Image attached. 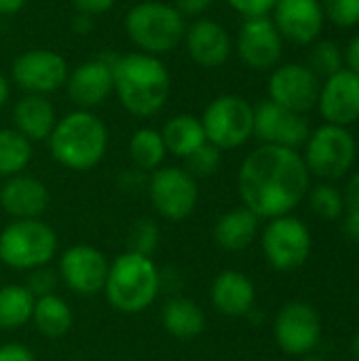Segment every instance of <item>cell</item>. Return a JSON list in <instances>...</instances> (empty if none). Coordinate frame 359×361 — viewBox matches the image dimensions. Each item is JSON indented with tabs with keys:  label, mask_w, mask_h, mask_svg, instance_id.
I'll return each mask as SVG.
<instances>
[{
	"label": "cell",
	"mask_w": 359,
	"mask_h": 361,
	"mask_svg": "<svg viewBox=\"0 0 359 361\" xmlns=\"http://www.w3.org/2000/svg\"><path fill=\"white\" fill-rule=\"evenodd\" d=\"M148 195L163 218L180 222L195 212L199 186L184 167H159L148 180Z\"/></svg>",
	"instance_id": "30bf717a"
},
{
	"label": "cell",
	"mask_w": 359,
	"mask_h": 361,
	"mask_svg": "<svg viewBox=\"0 0 359 361\" xmlns=\"http://www.w3.org/2000/svg\"><path fill=\"white\" fill-rule=\"evenodd\" d=\"M284 38L273 19L256 17L245 19L237 34V55L250 70H271L279 63Z\"/></svg>",
	"instance_id": "9a60e30c"
},
{
	"label": "cell",
	"mask_w": 359,
	"mask_h": 361,
	"mask_svg": "<svg viewBox=\"0 0 359 361\" xmlns=\"http://www.w3.org/2000/svg\"><path fill=\"white\" fill-rule=\"evenodd\" d=\"M305 146V165L309 173L322 180H339L347 176L358 157V144L351 131L330 123L311 131Z\"/></svg>",
	"instance_id": "ba28073f"
},
{
	"label": "cell",
	"mask_w": 359,
	"mask_h": 361,
	"mask_svg": "<svg viewBox=\"0 0 359 361\" xmlns=\"http://www.w3.org/2000/svg\"><path fill=\"white\" fill-rule=\"evenodd\" d=\"M343 57H345V63L349 66V70H353V72H358L359 74V36H355V38L347 44Z\"/></svg>",
	"instance_id": "b9f144b4"
},
{
	"label": "cell",
	"mask_w": 359,
	"mask_h": 361,
	"mask_svg": "<svg viewBox=\"0 0 359 361\" xmlns=\"http://www.w3.org/2000/svg\"><path fill=\"white\" fill-rule=\"evenodd\" d=\"M125 32L140 53L161 57L184 40L186 19L174 8V4L146 0L127 11Z\"/></svg>",
	"instance_id": "5b68a950"
},
{
	"label": "cell",
	"mask_w": 359,
	"mask_h": 361,
	"mask_svg": "<svg viewBox=\"0 0 359 361\" xmlns=\"http://www.w3.org/2000/svg\"><path fill=\"white\" fill-rule=\"evenodd\" d=\"M0 38H2V34H0Z\"/></svg>",
	"instance_id": "f907efd6"
},
{
	"label": "cell",
	"mask_w": 359,
	"mask_h": 361,
	"mask_svg": "<svg viewBox=\"0 0 359 361\" xmlns=\"http://www.w3.org/2000/svg\"><path fill=\"white\" fill-rule=\"evenodd\" d=\"M167 148L161 131L152 127L138 129L129 140V157L140 171H157L165 161Z\"/></svg>",
	"instance_id": "83f0119b"
},
{
	"label": "cell",
	"mask_w": 359,
	"mask_h": 361,
	"mask_svg": "<svg viewBox=\"0 0 359 361\" xmlns=\"http://www.w3.org/2000/svg\"><path fill=\"white\" fill-rule=\"evenodd\" d=\"M106 256L91 245H72L59 260V277L80 296H95L104 290L108 279Z\"/></svg>",
	"instance_id": "2e32d148"
},
{
	"label": "cell",
	"mask_w": 359,
	"mask_h": 361,
	"mask_svg": "<svg viewBox=\"0 0 359 361\" xmlns=\"http://www.w3.org/2000/svg\"><path fill=\"white\" fill-rule=\"evenodd\" d=\"M36 298L25 286H4L0 288V328L15 330L32 319Z\"/></svg>",
	"instance_id": "f1b7e54d"
},
{
	"label": "cell",
	"mask_w": 359,
	"mask_h": 361,
	"mask_svg": "<svg viewBox=\"0 0 359 361\" xmlns=\"http://www.w3.org/2000/svg\"><path fill=\"white\" fill-rule=\"evenodd\" d=\"M205 140L220 150L243 146L254 135V106L241 95H218L201 116Z\"/></svg>",
	"instance_id": "52a82bcc"
},
{
	"label": "cell",
	"mask_w": 359,
	"mask_h": 361,
	"mask_svg": "<svg viewBox=\"0 0 359 361\" xmlns=\"http://www.w3.org/2000/svg\"><path fill=\"white\" fill-rule=\"evenodd\" d=\"M91 27H93V17L78 13V15H76V19H74V30H76L78 34H89V30H91Z\"/></svg>",
	"instance_id": "f6af8a7d"
},
{
	"label": "cell",
	"mask_w": 359,
	"mask_h": 361,
	"mask_svg": "<svg viewBox=\"0 0 359 361\" xmlns=\"http://www.w3.org/2000/svg\"><path fill=\"white\" fill-rule=\"evenodd\" d=\"M118 0H72L74 8L83 15H89V17H95V15H102V13H108Z\"/></svg>",
	"instance_id": "f35d334b"
},
{
	"label": "cell",
	"mask_w": 359,
	"mask_h": 361,
	"mask_svg": "<svg viewBox=\"0 0 359 361\" xmlns=\"http://www.w3.org/2000/svg\"><path fill=\"white\" fill-rule=\"evenodd\" d=\"M254 135L262 144L296 150L307 144L311 127L303 114L290 112L267 99L254 108Z\"/></svg>",
	"instance_id": "5bb4252c"
},
{
	"label": "cell",
	"mask_w": 359,
	"mask_h": 361,
	"mask_svg": "<svg viewBox=\"0 0 359 361\" xmlns=\"http://www.w3.org/2000/svg\"><path fill=\"white\" fill-rule=\"evenodd\" d=\"M351 349H353V355H355V360L359 361V334L353 338V345H351Z\"/></svg>",
	"instance_id": "7dc6e473"
},
{
	"label": "cell",
	"mask_w": 359,
	"mask_h": 361,
	"mask_svg": "<svg viewBox=\"0 0 359 361\" xmlns=\"http://www.w3.org/2000/svg\"><path fill=\"white\" fill-rule=\"evenodd\" d=\"M216 0H174V8L184 17V19H199L203 17Z\"/></svg>",
	"instance_id": "74e56055"
},
{
	"label": "cell",
	"mask_w": 359,
	"mask_h": 361,
	"mask_svg": "<svg viewBox=\"0 0 359 361\" xmlns=\"http://www.w3.org/2000/svg\"><path fill=\"white\" fill-rule=\"evenodd\" d=\"M159 290L161 273L150 256L127 252L108 267V279L104 286L106 298L125 315L146 311L159 296Z\"/></svg>",
	"instance_id": "277c9868"
},
{
	"label": "cell",
	"mask_w": 359,
	"mask_h": 361,
	"mask_svg": "<svg viewBox=\"0 0 359 361\" xmlns=\"http://www.w3.org/2000/svg\"><path fill=\"white\" fill-rule=\"evenodd\" d=\"M55 123V106L51 104V99H47V95L23 93V97H19L13 106V129H17L30 142L49 140Z\"/></svg>",
	"instance_id": "603a6c76"
},
{
	"label": "cell",
	"mask_w": 359,
	"mask_h": 361,
	"mask_svg": "<svg viewBox=\"0 0 359 361\" xmlns=\"http://www.w3.org/2000/svg\"><path fill=\"white\" fill-rule=\"evenodd\" d=\"M8 95H11V82H8V78L0 72V108L8 102Z\"/></svg>",
	"instance_id": "bcb514c9"
},
{
	"label": "cell",
	"mask_w": 359,
	"mask_h": 361,
	"mask_svg": "<svg viewBox=\"0 0 359 361\" xmlns=\"http://www.w3.org/2000/svg\"><path fill=\"white\" fill-rule=\"evenodd\" d=\"M68 61L51 49H30L15 57L11 80L32 95H49L61 89L68 80Z\"/></svg>",
	"instance_id": "8fae6325"
},
{
	"label": "cell",
	"mask_w": 359,
	"mask_h": 361,
	"mask_svg": "<svg viewBox=\"0 0 359 361\" xmlns=\"http://www.w3.org/2000/svg\"><path fill=\"white\" fill-rule=\"evenodd\" d=\"M184 47L188 57L205 70L220 68L229 61L233 42L222 23L209 17H199L184 32Z\"/></svg>",
	"instance_id": "ffe728a7"
},
{
	"label": "cell",
	"mask_w": 359,
	"mask_h": 361,
	"mask_svg": "<svg viewBox=\"0 0 359 361\" xmlns=\"http://www.w3.org/2000/svg\"><path fill=\"white\" fill-rule=\"evenodd\" d=\"M114 93L123 108L138 116L150 118L159 114L171 93V74L161 57L148 53H127L112 63Z\"/></svg>",
	"instance_id": "7a4b0ae2"
},
{
	"label": "cell",
	"mask_w": 359,
	"mask_h": 361,
	"mask_svg": "<svg viewBox=\"0 0 359 361\" xmlns=\"http://www.w3.org/2000/svg\"><path fill=\"white\" fill-rule=\"evenodd\" d=\"M235 13H239L243 19H256V17H267L273 13L277 0H224Z\"/></svg>",
	"instance_id": "d590c367"
},
{
	"label": "cell",
	"mask_w": 359,
	"mask_h": 361,
	"mask_svg": "<svg viewBox=\"0 0 359 361\" xmlns=\"http://www.w3.org/2000/svg\"><path fill=\"white\" fill-rule=\"evenodd\" d=\"M305 361H326L324 357H315V355H309V357H305Z\"/></svg>",
	"instance_id": "c3c4849f"
},
{
	"label": "cell",
	"mask_w": 359,
	"mask_h": 361,
	"mask_svg": "<svg viewBox=\"0 0 359 361\" xmlns=\"http://www.w3.org/2000/svg\"><path fill=\"white\" fill-rule=\"evenodd\" d=\"M311 173L298 150L262 144L241 163L239 195L258 218L290 216L309 192Z\"/></svg>",
	"instance_id": "6da1fadb"
},
{
	"label": "cell",
	"mask_w": 359,
	"mask_h": 361,
	"mask_svg": "<svg viewBox=\"0 0 359 361\" xmlns=\"http://www.w3.org/2000/svg\"><path fill=\"white\" fill-rule=\"evenodd\" d=\"M324 15L339 27L359 23V0H324Z\"/></svg>",
	"instance_id": "836d02e7"
},
{
	"label": "cell",
	"mask_w": 359,
	"mask_h": 361,
	"mask_svg": "<svg viewBox=\"0 0 359 361\" xmlns=\"http://www.w3.org/2000/svg\"><path fill=\"white\" fill-rule=\"evenodd\" d=\"M345 209L351 216H359V173H355L345 188Z\"/></svg>",
	"instance_id": "60d3db41"
},
{
	"label": "cell",
	"mask_w": 359,
	"mask_h": 361,
	"mask_svg": "<svg viewBox=\"0 0 359 361\" xmlns=\"http://www.w3.org/2000/svg\"><path fill=\"white\" fill-rule=\"evenodd\" d=\"M256 288L239 271H222L212 283V305L226 317H243L254 309Z\"/></svg>",
	"instance_id": "7402d4cb"
},
{
	"label": "cell",
	"mask_w": 359,
	"mask_h": 361,
	"mask_svg": "<svg viewBox=\"0 0 359 361\" xmlns=\"http://www.w3.org/2000/svg\"><path fill=\"white\" fill-rule=\"evenodd\" d=\"M74 361H80V360H74Z\"/></svg>",
	"instance_id": "681fc988"
},
{
	"label": "cell",
	"mask_w": 359,
	"mask_h": 361,
	"mask_svg": "<svg viewBox=\"0 0 359 361\" xmlns=\"http://www.w3.org/2000/svg\"><path fill=\"white\" fill-rule=\"evenodd\" d=\"M317 108L330 125L347 127L359 121V74L343 68L320 87Z\"/></svg>",
	"instance_id": "ac0fdd59"
},
{
	"label": "cell",
	"mask_w": 359,
	"mask_h": 361,
	"mask_svg": "<svg viewBox=\"0 0 359 361\" xmlns=\"http://www.w3.org/2000/svg\"><path fill=\"white\" fill-rule=\"evenodd\" d=\"M0 361H36L34 360V353L19 345V343H8V345H2L0 347Z\"/></svg>",
	"instance_id": "ab89813d"
},
{
	"label": "cell",
	"mask_w": 359,
	"mask_h": 361,
	"mask_svg": "<svg viewBox=\"0 0 359 361\" xmlns=\"http://www.w3.org/2000/svg\"><path fill=\"white\" fill-rule=\"evenodd\" d=\"M116 57H95L89 61H83L76 66L66 80V91L70 102L78 110H93L102 106L112 93H114V76H112V63Z\"/></svg>",
	"instance_id": "e0dca14e"
},
{
	"label": "cell",
	"mask_w": 359,
	"mask_h": 361,
	"mask_svg": "<svg viewBox=\"0 0 359 361\" xmlns=\"http://www.w3.org/2000/svg\"><path fill=\"white\" fill-rule=\"evenodd\" d=\"M28 0H0V17H11L17 15Z\"/></svg>",
	"instance_id": "ee69618b"
},
{
	"label": "cell",
	"mask_w": 359,
	"mask_h": 361,
	"mask_svg": "<svg viewBox=\"0 0 359 361\" xmlns=\"http://www.w3.org/2000/svg\"><path fill=\"white\" fill-rule=\"evenodd\" d=\"M57 252L55 231L38 218L15 220L0 233V262L17 271L47 267Z\"/></svg>",
	"instance_id": "8992f818"
},
{
	"label": "cell",
	"mask_w": 359,
	"mask_h": 361,
	"mask_svg": "<svg viewBox=\"0 0 359 361\" xmlns=\"http://www.w3.org/2000/svg\"><path fill=\"white\" fill-rule=\"evenodd\" d=\"M49 201H51L49 188L32 176L19 173V176L6 178L0 188L2 209L17 220L40 218L44 209L49 207Z\"/></svg>",
	"instance_id": "44dd1931"
},
{
	"label": "cell",
	"mask_w": 359,
	"mask_h": 361,
	"mask_svg": "<svg viewBox=\"0 0 359 361\" xmlns=\"http://www.w3.org/2000/svg\"><path fill=\"white\" fill-rule=\"evenodd\" d=\"M275 341L288 355H309L322 338L317 311L307 302H290L275 317Z\"/></svg>",
	"instance_id": "4fadbf2b"
},
{
	"label": "cell",
	"mask_w": 359,
	"mask_h": 361,
	"mask_svg": "<svg viewBox=\"0 0 359 361\" xmlns=\"http://www.w3.org/2000/svg\"><path fill=\"white\" fill-rule=\"evenodd\" d=\"M129 243H131L129 252H135V254H142V256H152V252L157 250V243H159L157 224L152 220H140L133 226Z\"/></svg>",
	"instance_id": "e575fe53"
},
{
	"label": "cell",
	"mask_w": 359,
	"mask_h": 361,
	"mask_svg": "<svg viewBox=\"0 0 359 361\" xmlns=\"http://www.w3.org/2000/svg\"><path fill=\"white\" fill-rule=\"evenodd\" d=\"M313 239L309 226L294 218H273L262 233V252L277 271H296L311 256Z\"/></svg>",
	"instance_id": "9c48e42d"
},
{
	"label": "cell",
	"mask_w": 359,
	"mask_h": 361,
	"mask_svg": "<svg viewBox=\"0 0 359 361\" xmlns=\"http://www.w3.org/2000/svg\"><path fill=\"white\" fill-rule=\"evenodd\" d=\"M343 233L349 241L359 243V216H351L347 214L345 222H343Z\"/></svg>",
	"instance_id": "7bdbcfd3"
},
{
	"label": "cell",
	"mask_w": 359,
	"mask_h": 361,
	"mask_svg": "<svg viewBox=\"0 0 359 361\" xmlns=\"http://www.w3.org/2000/svg\"><path fill=\"white\" fill-rule=\"evenodd\" d=\"M320 87V78L309 66L286 63L275 68L269 78V99L290 112L305 114L317 106Z\"/></svg>",
	"instance_id": "7c38bea8"
},
{
	"label": "cell",
	"mask_w": 359,
	"mask_h": 361,
	"mask_svg": "<svg viewBox=\"0 0 359 361\" xmlns=\"http://www.w3.org/2000/svg\"><path fill=\"white\" fill-rule=\"evenodd\" d=\"M220 161H222V150L216 148L214 144L205 142L203 146H199L193 154H188V157L184 159V163H186L184 169H186L195 180H197V178H207V176H212V173L218 171Z\"/></svg>",
	"instance_id": "d6a6232c"
},
{
	"label": "cell",
	"mask_w": 359,
	"mask_h": 361,
	"mask_svg": "<svg viewBox=\"0 0 359 361\" xmlns=\"http://www.w3.org/2000/svg\"><path fill=\"white\" fill-rule=\"evenodd\" d=\"M161 135H163L167 152H171L174 157H180V159H186L188 154H193L199 146H203L207 142L201 118H197L193 114L171 116L163 125Z\"/></svg>",
	"instance_id": "d4e9b609"
},
{
	"label": "cell",
	"mask_w": 359,
	"mask_h": 361,
	"mask_svg": "<svg viewBox=\"0 0 359 361\" xmlns=\"http://www.w3.org/2000/svg\"><path fill=\"white\" fill-rule=\"evenodd\" d=\"M345 57L336 42L332 40H320L313 42V49L309 51V68L315 72V76H332L339 70H343Z\"/></svg>",
	"instance_id": "4dcf8cb0"
},
{
	"label": "cell",
	"mask_w": 359,
	"mask_h": 361,
	"mask_svg": "<svg viewBox=\"0 0 359 361\" xmlns=\"http://www.w3.org/2000/svg\"><path fill=\"white\" fill-rule=\"evenodd\" d=\"M55 286H57V275H55L53 271L44 269V267L34 269L32 275H30V279H28V283H25V288L30 290V294H32L34 298L53 294Z\"/></svg>",
	"instance_id": "8d00e7d4"
},
{
	"label": "cell",
	"mask_w": 359,
	"mask_h": 361,
	"mask_svg": "<svg viewBox=\"0 0 359 361\" xmlns=\"http://www.w3.org/2000/svg\"><path fill=\"white\" fill-rule=\"evenodd\" d=\"M32 322L36 326V330L47 336V338H61L70 332L72 328V311L68 307V302L55 294L49 296H40L34 302V313H32Z\"/></svg>",
	"instance_id": "484cf974"
},
{
	"label": "cell",
	"mask_w": 359,
	"mask_h": 361,
	"mask_svg": "<svg viewBox=\"0 0 359 361\" xmlns=\"http://www.w3.org/2000/svg\"><path fill=\"white\" fill-rule=\"evenodd\" d=\"M53 159L72 171L93 169L108 150V127L91 110H74L59 118L49 135Z\"/></svg>",
	"instance_id": "3957f363"
},
{
	"label": "cell",
	"mask_w": 359,
	"mask_h": 361,
	"mask_svg": "<svg viewBox=\"0 0 359 361\" xmlns=\"http://www.w3.org/2000/svg\"><path fill=\"white\" fill-rule=\"evenodd\" d=\"M32 161V142L17 129H0V178L23 173Z\"/></svg>",
	"instance_id": "f546056e"
},
{
	"label": "cell",
	"mask_w": 359,
	"mask_h": 361,
	"mask_svg": "<svg viewBox=\"0 0 359 361\" xmlns=\"http://www.w3.org/2000/svg\"><path fill=\"white\" fill-rule=\"evenodd\" d=\"M163 328L176 338H195L205 328V315L193 300L174 298L163 309Z\"/></svg>",
	"instance_id": "4316f807"
},
{
	"label": "cell",
	"mask_w": 359,
	"mask_h": 361,
	"mask_svg": "<svg viewBox=\"0 0 359 361\" xmlns=\"http://www.w3.org/2000/svg\"><path fill=\"white\" fill-rule=\"evenodd\" d=\"M258 216L250 212L245 205L226 212L214 226V239L220 247L229 252H241L250 247V243L258 235Z\"/></svg>",
	"instance_id": "cb8c5ba5"
},
{
	"label": "cell",
	"mask_w": 359,
	"mask_h": 361,
	"mask_svg": "<svg viewBox=\"0 0 359 361\" xmlns=\"http://www.w3.org/2000/svg\"><path fill=\"white\" fill-rule=\"evenodd\" d=\"M324 6L320 0H277L273 23L281 38L294 44H313L324 30Z\"/></svg>",
	"instance_id": "d6986e66"
},
{
	"label": "cell",
	"mask_w": 359,
	"mask_h": 361,
	"mask_svg": "<svg viewBox=\"0 0 359 361\" xmlns=\"http://www.w3.org/2000/svg\"><path fill=\"white\" fill-rule=\"evenodd\" d=\"M311 209L322 220H339L345 214V197L332 184H320L309 192Z\"/></svg>",
	"instance_id": "1f68e13d"
}]
</instances>
